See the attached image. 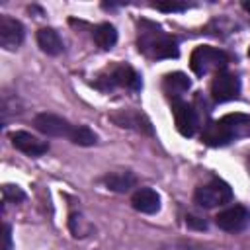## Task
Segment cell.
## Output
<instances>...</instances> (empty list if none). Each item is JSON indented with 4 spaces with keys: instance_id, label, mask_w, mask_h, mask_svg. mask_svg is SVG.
<instances>
[{
    "instance_id": "obj_12",
    "label": "cell",
    "mask_w": 250,
    "mask_h": 250,
    "mask_svg": "<svg viewBox=\"0 0 250 250\" xmlns=\"http://www.w3.org/2000/svg\"><path fill=\"white\" fill-rule=\"evenodd\" d=\"M12 145L21 150L23 154H29V156H41L49 150V145L47 141H41L37 139L35 135L27 133V131H16L12 133Z\"/></svg>"
},
{
    "instance_id": "obj_24",
    "label": "cell",
    "mask_w": 250,
    "mask_h": 250,
    "mask_svg": "<svg viewBox=\"0 0 250 250\" xmlns=\"http://www.w3.org/2000/svg\"><path fill=\"white\" fill-rule=\"evenodd\" d=\"M242 8H244V10H246V12L250 14V0H246V2H242Z\"/></svg>"
},
{
    "instance_id": "obj_6",
    "label": "cell",
    "mask_w": 250,
    "mask_h": 250,
    "mask_svg": "<svg viewBox=\"0 0 250 250\" xmlns=\"http://www.w3.org/2000/svg\"><path fill=\"white\" fill-rule=\"evenodd\" d=\"M33 125H35L37 131H41L47 137H66V139H72V135L76 131V125H72L70 121H66L61 115L47 113V111L37 113L35 119H33Z\"/></svg>"
},
{
    "instance_id": "obj_1",
    "label": "cell",
    "mask_w": 250,
    "mask_h": 250,
    "mask_svg": "<svg viewBox=\"0 0 250 250\" xmlns=\"http://www.w3.org/2000/svg\"><path fill=\"white\" fill-rule=\"evenodd\" d=\"M242 137H250V115L244 113H229L219 121L209 123L201 135L203 143L209 146H225Z\"/></svg>"
},
{
    "instance_id": "obj_4",
    "label": "cell",
    "mask_w": 250,
    "mask_h": 250,
    "mask_svg": "<svg viewBox=\"0 0 250 250\" xmlns=\"http://www.w3.org/2000/svg\"><path fill=\"white\" fill-rule=\"evenodd\" d=\"M195 203L205 207V209H211V207H217V205H225L232 199V189L227 182L219 180V178H213L211 182L199 186L195 189Z\"/></svg>"
},
{
    "instance_id": "obj_10",
    "label": "cell",
    "mask_w": 250,
    "mask_h": 250,
    "mask_svg": "<svg viewBox=\"0 0 250 250\" xmlns=\"http://www.w3.org/2000/svg\"><path fill=\"white\" fill-rule=\"evenodd\" d=\"M23 25L10 18V16H0V45L6 49V51H14L21 45L23 41Z\"/></svg>"
},
{
    "instance_id": "obj_23",
    "label": "cell",
    "mask_w": 250,
    "mask_h": 250,
    "mask_svg": "<svg viewBox=\"0 0 250 250\" xmlns=\"http://www.w3.org/2000/svg\"><path fill=\"white\" fill-rule=\"evenodd\" d=\"M4 246H2V250H12V230H10V227L8 225H4Z\"/></svg>"
},
{
    "instance_id": "obj_11",
    "label": "cell",
    "mask_w": 250,
    "mask_h": 250,
    "mask_svg": "<svg viewBox=\"0 0 250 250\" xmlns=\"http://www.w3.org/2000/svg\"><path fill=\"white\" fill-rule=\"evenodd\" d=\"M109 119L113 123H117L119 127H127V129H135L139 133H146V135H152V125L150 121L139 113V111H133V109H119L115 113L109 115Z\"/></svg>"
},
{
    "instance_id": "obj_25",
    "label": "cell",
    "mask_w": 250,
    "mask_h": 250,
    "mask_svg": "<svg viewBox=\"0 0 250 250\" xmlns=\"http://www.w3.org/2000/svg\"><path fill=\"white\" fill-rule=\"evenodd\" d=\"M248 168H250V160H248Z\"/></svg>"
},
{
    "instance_id": "obj_20",
    "label": "cell",
    "mask_w": 250,
    "mask_h": 250,
    "mask_svg": "<svg viewBox=\"0 0 250 250\" xmlns=\"http://www.w3.org/2000/svg\"><path fill=\"white\" fill-rule=\"evenodd\" d=\"M2 193H4V201L6 203H20V201L25 199V193L18 186H12V184H6L2 188Z\"/></svg>"
},
{
    "instance_id": "obj_14",
    "label": "cell",
    "mask_w": 250,
    "mask_h": 250,
    "mask_svg": "<svg viewBox=\"0 0 250 250\" xmlns=\"http://www.w3.org/2000/svg\"><path fill=\"white\" fill-rule=\"evenodd\" d=\"M189 86H191V82L184 72H170L162 80V88H164L166 96L172 98L174 102H178V98L182 94H186L189 90Z\"/></svg>"
},
{
    "instance_id": "obj_15",
    "label": "cell",
    "mask_w": 250,
    "mask_h": 250,
    "mask_svg": "<svg viewBox=\"0 0 250 250\" xmlns=\"http://www.w3.org/2000/svg\"><path fill=\"white\" fill-rule=\"evenodd\" d=\"M104 184L107 189H113V191H119V193H125V191H131V188L137 186V176L129 170H119V172H109L105 178H104Z\"/></svg>"
},
{
    "instance_id": "obj_16",
    "label": "cell",
    "mask_w": 250,
    "mask_h": 250,
    "mask_svg": "<svg viewBox=\"0 0 250 250\" xmlns=\"http://www.w3.org/2000/svg\"><path fill=\"white\" fill-rule=\"evenodd\" d=\"M37 43H39L41 51L47 55L55 57V55L62 53V39L53 27H41L37 31Z\"/></svg>"
},
{
    "instance_id": "obj_2",
    "label": "cell",
    "mask_w": 250,
    "mask_h": 250,
    "mask_svg": "<svg viewBox=\"0 0 250 250\" xmlns=\"http://www.w3.org/2000/svg\"><path fill=\"white\" fill-rule=\"evenodd\" d=\"M139 51L148 59H174L178 57V43L172 35L160 31V27L150 25L139 31Z\"/></svg>"
},
{
    "instance_id": "obj_18",
    "label": "cell",
    "mask_w": 250,
    "mask_h": 250,
    "mask_svg": "<svg viewBox=\"0 0 250 250\" xmlns=\"http://www.w3.org/2000/svg\"><path fill=\"white\" fill-rule=\"evenodd\" d=\"M70 141L74 145H80V146H92L98 141V135L90 127H86V125H76V131H74Z\"/></svg>"
},
{
    "instance_id": "obj_22",
    "label": "cell",
    "mask_w": 250,
    "mask_h": 250,
    "mask_svg": "<svg viewBox=\"0 0 250 250\" xmlns=\"http://www.w3.org/2000/svg\"><path fill=\"white\" fill-rule=\"evenodd\" d=\"M186 225L195 227V229H199V230H205V229H207L205 219H199V217H195V215H188V217H186Z\"/></svg>"
},
{
    "instance_id": "obj_17",
    "label": "cell",
    "mask_w": 250,
    "mask_h": 250,
    "mask_svg": "<svg viewBox=\"0 0 250 250\" xmlns=\"http://www.w3.org/2000/svg\"><path fill=\"white\" fill-rule=\"evenodd\" d=\"M94 41L100 49H111L117 41V31L111 23H100L94 29Z\"/></svg>"
},
{
    "instance_id": "obj_5",
    "label": "cell",
    "mask_w": 250,
    "mask_h": 250,
    "mask_svg": "<svg viewBox=\"0 0 250 250\" xmlns=\"http://www.w3.org/2000/svg\"><path fill=\"white\" fill-rule=\"evenodd\" d=\"M96 86L104 92L113 90L117 86L123 88H131V90H141V76L129 66V64H117L113 66L107 74H102L96 80Z\"/></svg>"
},
{
    "instance_id": "obj_7",
    "label": "cell",
    "mask_w": 250,
    "mask_h": 250,
    "mask_svg": "<svg viewBox=\"0 0 250 250\" xmlns=\"http://www.w3.org/2000/svg\"><path fill=\"white\" fill-rule=\"evenodd\" d=\"M215 225L227 232H240L250 227V211L244 205H230L217 213Z\"/></svg>"
},
{
    "instance_id": "obj_26",
    "label": "cell",
    "mask_w": 250,
    "mask_h": 250,
    "mask_svg": "<svg viewBox=\"0 0 250 250\" xmlns=\"http://www.w3.org/2000/svg\"><path fill=\"white\" fill-rule=\"evenodd\" d=\"M248 57H250V49H248Z\"/></svg>"
},
{
    "instance_id": "obj_13",
    "label": "cell",
    "mask_w": 250,
    "mask_h": 250,
    "mask_svg": "<svg viewBox=\"0 0 250 250\" xmlns=\"http://www.w3.org/2000/svg\"><path fill=\"white\" fill-rule=\"evenodd\" d=\"M131 203L139 213L145 215H154L160 209V195L150 189V188H139L133 195H131Z\"/></svg>"
},
{
    "instance_id": "obj_9",
    "label": "cell",
    "mask_w": 250,
    "mask_h": 250,
    "mask_svg": "<svg viewBox=\"0 0 250 250\" xmlns=\"http://www.w3.org/2000/svg\"><path fill=\"white\" fill-rule=\"evenodd\" d=\"M172 113H174V123H176L178 133L184 137H193L197 131V113L193 105L178 100L172 105Z\"/></svg>"
},
{
    "instance_id": "obj_3",
    "label": "cell",
    "mask_w": 250,
    "mask_h": 250,
    "mask_svg": "<svg viewBox=\"0 0 250 250\" xmlns=\"http://www.w3.org/2000/svg\"><path fill=\"white\" fill-rule=\"evenodd\" d=\"M229 62V57L225 51L217 49V47H209V45H199L191 51L189 57V66L197 76H205L209 72H221L225 70Z\"/></svg>"
},
{
    "instance_id": "obj_8",
    "label": "cell",
    "mask_w": 250,
    "mask_h": 250,
    "mask_svg": "<svg viewBox=\"0 0 250 250\" xmlns=\"http://www.w3.org/2000/svg\"><path fill=\"white\" fill-rule=\"evenodd\" d=\"M238 94H240V80L236 74L227 72V70H221L215 74L211 82V96L217 104L236 100Z\"/></svg>"
},
{
    "instance_id": "obj_21",
    "label": "cell",
    "mask_w": 250,
    "mask_h": 250,
    "mask_svg": "<svg viewBox=\"0 0 250 250\" xmlns=\"http://www.w3.org/2000/svg\"><path fill=\"white\" fill-rule=\"evenodd\" d=\"M154 6H156V10L166 12V14H172V12H184V10L188 8L184 2H176V0H164V2H156Z\"/></svg>"
},
{
    "instance_id": "obj_19",
    "label": "cell",
    "mask_w": 250,
    "mask_h": 250,
    "mask_svg": "<svg viewBox=\"0 0 250 250\" xmlns=\"http://www.w3.org/2000/svg\"><path fill=\"white\" fill-rule=\"evenodd\" d=\"M160 250H213V248L203 246L193 240H168L160 246Z\"/></svg>"
}]
</instances>
